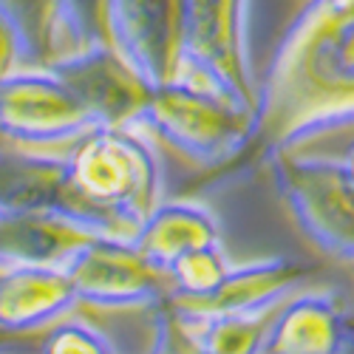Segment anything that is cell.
<instances>
[{
    "mask_svg": "<svg viewBox=\"0 0 354 354\" xmlns=\"http://www.w3.org/2000/svg\"><path fill=\"white\" fill-rule=\"evenodd\" d=\"M63 179V153L0 147V213H51Z\"/></svg>",
    "mask_w": 354,
    "mask_h": 354,
    "instance_id": "obj_15",
    "label": "cell"
},
{
    "mask_svg": "<svg viewBox=\"0 0 354 354\" xmlns=\"http://www.w3.org/2000/svg\"><path fill=\"white\" fill-rule=\"evenodd\" d=\"M165 198L159 145L133 125H97L63 151L54 216L94 239H133Z\"/></svg>",
    "mask_w": 354,
    "mask_h": 354,
    "instance_id": "obj_2",
    "label": "cell"
},
{
    "mask_svg": "<svg viewBox=\"0 0 354 354\" xmlns=\"http://www.w3.org/2000/svg\"><path fill=\"white\" fill-rule=\"evenodd\" d=\"M354 131V0H304L272 46L255 91L250 156Z\"/></svg>",
    "mask_w": 354,
    "mask_h": 354,
    "instance_id": "obj_1",
    "label": "cell"
},
{
    "mask_svg": "<svg viewBox=\"0 0 354 354\" xmlns=\"http://www.w3.org/2000/svg\"><path fill=\"white\" fill-rule=\"evenodd\" d=\"M77 309L91 315L151 312L170 301L173 278L128 239H88L66 263Z\"/></svg>",
    "mask_w": 354,
    "mask_h": 354,
    "instance_id": "obj_6",
    "label": "cell"
},
{
    "mask_svg": "<svg viewBox=\"0 0 354 354\" xmlns=\"http://www.w3.org/2000/svg\"><path fill=\"white\" fill-rule=\"evenodd\" d=\"M309 278V267L289 258L232 263L224 281L198 301H170L201 315H267Z\"/></svg>",
    "mask_w": 354,
    "mask_h": 354,
    "instance_id": "obj_12",
    "label": "cell"
},
{
    "mask_svg": "<svg viewBox=\"0 0 354 354\" xmlns=\"http://www.w3.org/2000/svg\"><path fill=\"white\" fill-rule=\"evenodd\" d=\"M37 348L51 351V354H108L120 351V346L113 343V332L94 323L88 317V312L74 309L63 320L51 323L48 329L37 335Z\"/></svg>",
    "mask_w": 354,
    "mask_h": 354,
    "instance_id": "obj_17",
    "label": "cell"
},
{
    "mask_svg": "<svg viewBox=\"0 0 354 354\" xmlns=\"http://www.w3.org/2000/svg\"><path fill=\"white\" fill-rule=\"evenodd\" d=\"M252 0H182V63L176 80L255 108Z\"/></svg>",
    "mask_w": 354,
    "mask_h": 354,
    "instance_id": "obj_5",
    "label": "cell"
},
{
    "mask_svg": "<svg viewBox=\"0 0 354 354\" xmlns=\"http://www.w3.org/2000/svg\"><path fill=\"white\" fill-rule=\"evenodd\" d=\"M306 147H329V151L337 156V162H340V167L346 173V179H348V185L354 190V131L332 136V139L317 142V145H306ZM286 151H289V147H286Z\"/></svg>",
    "mask_w": 354,
    "mask_h": 354,
    "instance_id": "obj_19",
    "label": "cell"
},
{
    "mask_svg": "<svg viewBox=\"0 0 354 354\" xmlns=\"http://www.w3.org/2000/svg\"><path fill=\"white\" fill-rule=\"evenodd\" d=\"M261 165L304 239L320 255L354 263V190L329 147L275 151Z\"/></svg>",
    "mask_w": 354,
    "mask_h": 354,
    "instance_id": "obj_4",
    "label": "cell"
},
{
    "mask_svg": "<svg viewBox=\"0 0 354 354\" xmlns=\"http://www.w3.org/2000/svg\"><path fill=\"white\" fill-rule=\"evenodd\" d=\"M68 6L82 28V35L88 37V43H108L105 40V0H68Z\"/></svg>",
    "mask_w": 354,
    "mask_h": 354,
    "instance_id": "obj_18",
    "label": "cell"
},
{
    "mask_svg": "<svg viewBox=\"0 0 354 354\" xmlns=\"http://www.w3.org/2000/svg\"><path fill=\"white\" fill-rule=\"evenodd\" d=\"M105 40L151 85L173 82L182 63V0H105Z\"/></svg>",
    "mask_w": 354,
    "mask_h": 354,
    "instance_id": "obj_7",
    "label": "cell"
},
{
    "mask_svg": "<svg viewBox=\"0 0 354 354\" xmlns=\"http://www.w3.org/2000/svg\"><path fill=\"white\" fill-rule=\"evenodd\" d=\"M131 241L145 258H151L153 263L167 270L187 250L218 244L221 230L218 218L204 204L162 198V204L147 216V221L139 227Z\"/></svg>",
    "mask_w": 354,
    "mask_h": 354,
    "instance_id": "obj_14",
    "label": "cell"
},
{
    "mask_svg": "<svg viewBox=\"0 0 354 354\" xmlns=\"http://www.w3.org/2000/svg\"><path fill=\"white\" fill-rule=\"evenodd\" d=\"M131 125L185 162L218 170L250 153L255 108L235 105L204 85L173 80L153 88Z\"/></svg>",
    "mask_w": 354,
    "mask_h": 354,
    "instance_id": "obj_3",
    "label": "cell"
},
{
    "mask_svg": "<svg viewBox=\"0 0 354 354\" xmlns=\"http://www.w3.org/2000/svg\"><path fill=\"white\" fill-rule=\"evenodd\" d=\"M354 351L351 317L332 289H298L267 323L258 354H343Z\"/></svg>",
    "mask_w": 354,
    "mask_h": 354,
    "instance_id": "obj_9",
    "label": "cell"
},
{
    "mask_svg": "<svg viewBox=\"0 0 354 354\" xmlns=\"http://www.w3.org/2000/svg\"><path fill=\"white\" fill-rule=\"evenodd\" d=\"M0 28L12 40L17 68H51L94 46L82 35L68 0H0Z\"/></svg>",
    "mask_w": 354,
    "mask_h": 354,
    "instance_id": "obj_10",
    "label": "cell"
},
{
    "mask_svg": "<svg viewBox=\"0 0 354 354\" xmlns=\"http://www.w3.org/2000/svg\"><path fill=\"white\" fill-rule=\"evenodd\" d=\"M94 235L66 218L32 210L0 213V270L3 267H63Z\"/></svg>",
    "mask_w": 354,
    "mask_h": 354,
    "instance_id": "obj_13",
    "label": "cell"
},
{
    "mask_svg": "<svg viewBox=\"0 0 354 354\" xmlns=\"http://www.w3.org/2000/svg\"><path fill=\"white\" fill-rule=\"evenodd\" d=\"M48 71L60 77L102 125H131L153 91L111 43L88 46Z\"/></svg>",
    "mask_w": 354,
    "mask_h": 354,
    "instance_id": "obj_8",
    "label": "cell"
},
{
    "mask_svg": "<svg viewBox=\"0 0 354 354\" xmlns=\"http://www.w3.org/2000/svg\"><path fill=\"white\" fill-rule=\"evenodd\" d=\"M77 309V292L63 267L0 270V335L37 337Z\"/></svg>",
    "mask_w": 354,
    "mask_h": 354,
    "instance_id": "obj_11",
    "label": "cell"
},
{
    "mask_svg": "<svg viewBox=\"0 0 354 354\" xmlns=\"http://www.w3.org/2000/svg\"><path fill=\"white\" fill-rule=\"evenodd\" d=\"M230 267L232 263H230L221 241L187 250L167 267V272L173 278L170 301H198L204 295H210L224 281Z\"/></svg>",
    "mask_w": 354,
    "mask_h": 354,
    "instance_id": "obj_16",
    "label": "cell"
}]
</instances>
